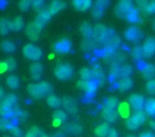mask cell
<instances>
[{"label":"cell","instance_id":"1","mask_svg":"<svg viewBox=\"0 0 155 137\" xmlns=\"http://www.w3.org/2000/svg\"><path fill=\"white\" fill-rule=\"evenodd\" d=\"M54 75L61 81H68L73 75V68L70 64L61 63L54 68Z\"/></svg>","mask_w":155,"mask_h":137},{"label":"cell","instance_id":"2","mask_svg":"<svg viewBox=\"0 0 155 137\" xmlns=\"http://www.w3.org/2000/svg\"><path fill=\"white\" fill-rule=\"evenodd\" d=\"M146 121V113L143 111L141 112H135L132 116L127 118L125 120V125L129 130L135 131L139 128L143 122Z\"/></svg>","mask_w":155,"mask_h":137},{"label":"cell","instance_id":"3","mask_svg":"<svg viewBox=\"0 0 155 137\" xmlns=\"http://www.w3.org/2000/svg\"><path fill=\"white\" fill-rule=\"evenodd\" d=\"M22 53H24L25 58H27L30 61H34V62H37L43 58L41 49L33 44H27L22 49Z\"/></svg>","mask_w":155,"mask_h":137},{"label":"cell","instance_id":"4","mask_svg":"<svg viewBox=\"0 0 155 137\" xmlns=\"http://www.w3.org/2000/svg\"><path fill=\"white\" fill-rule=\"evenodd\" d=\"M41 30H43V27L41 25H38L36 22H33L28 24V26L26 27V34L28 36L29 39L35 42L39 38V35L41 33Z\"/></svg>","mask_w":155,"mask_h":137},{"label":"cell","instance_id":"5","mask_svg":"<svg viewBox=\"0 0 155 137\" xmlns=\"http://www.w3.org/2000/svg\"><path fill=\"white\" fill-rule=\"evenodd\" d=\"M134 8L132 1L129 0H122L117 5L116 9H115V13L117 16L121 18H127V16L129 15V13L131 12V10Z\"/></svg>","mask_w":155,"mask_h":137},{"label":"cell","instance_id":"6","mask_svg":"<svg viewBox=\"0 0 155 137\" xmlns=\"http://www.w3.org/2000/svg\"><path fill=\"white\" fill-rule=\"evenodd\" d=\"M98 85H99V84H98L96 81H94V80H91V81H84V80H80V81H78V83H77L78 88L81 89V90H83V92H85L88 96L94 95V92L97 90Z\"/></svg>","mask_w":155,"mask_h":137},{"label":"cell","instance_id":"7","mask_svg":"<svg viewBox=\"0 0 155 137\" xmlns=\"http://www.w3.org/2000/svg\"><path fill=\"white\" fill-rule=\"evenodd\" d=\"M144 102H146L144 98L138 94L131 95L129 98V105H131V107L135 112H141L144 107Z\"/></svg>","mask_w":155,"mask_h":137},{"label":"cell","instance_id":"8","mask_svg":"<svg viewBox=\"0 0 155 137\" xmlns=\"http://www.w3.org/2000/svg\"><path fill=\"white\" fill-rule=\"evenodd\" d=\"M53 50L56 53L65 54L71 50V42L68 38H62L53 45Z\"/></svg>","mask_w":155,"mask_h":137},{"label":"cell","instance_id":"9","mask_svg":"<svg viewBox=\"0 0 155 137\" xmlns=\"http://www.w3.org/2000/svg\"><path fill=\"white\" fill-rule=\"evenodd\" d=\"M142 52L144 58H152L155 54V38L149 37L142 45Z\"/></svg>","mask_w":155,"mask_h":137},{"label":"cell","instance_id":"10","mask_svg":"<svg viewBox=\"0 0 155 137\" xmlns=\"http://www.w3.org/2000/svg\"><path fill=\"white\" fill-rule=\"evenodd\" d=\"M62 105L64 107L65 112L71 114V115H74L78 112L77 101L73 98H71V97H64L62 99Z\"/></svg>","mask_w":155,"mask_h":137},{"label":"cell","instance_id":"11","mask_svg":"<svg viewBox=\"0 0 155 137\" xmlns=\"http://www.w3.org/2000/svg\"><path fill=\"white\" fill-rule=\"evenodd\" d=\"M124 36L127 41L132 42V43H138V42L141 39L142 37V33L136 27H130L127 31L124 32Z\"/></svg>","mask_w":155,"mask_h":137},{"label":"cell","instance_id":"12","mask_svg":"<svg viewBox=\"0 0 155 137\" xmlns=\"http://www.w3.org/2000/svg\"><path fill=\"white\" fill-rule=\"evenodd\" d=\"M110 2L108 1H97L95 2V5H93V10H91V14L96 19H99L103 16L104 14V10L105 8L108 7Z\"/></svg>","mask_w":155,"mask_h":137},{"label":"cell","instance_id":"13","mask_svg":"<svg viewBox=\"0 0 155 137\" xmlns=\"http://www.w3.org/2000/svg\"><path fill=\"white\" fill-rule=\"evenodd\" d=\"M43 73H44V66L39 62L33 63L30 66V75L33 80H35V81L41 80V77H43Z\"/></svg>","mask_w":155,"mask_h":137},{"label":"cell","instance_id":"14","mask_svg":"<svg viewBox=\"0 0 155 137\" xmlns=\"http://www.w3.org/2000/svg\"><path fill=\"white\" fill-rule=\"evenodd\" d=\"M63 130H64V132L68 133V134H72V135H78L83 132L82 125H81L80 123H77V122L66 123L63 126Z\"/></svg>","mask_w":155,"mask_h":137},{"label":"cell","instance_id":"15","mask_svg":"<svg viewBox=\"0 0 155 137\" xmlns=\"http://www.w3.org/2000/svg\"><path fill=\"white\" fill-rule=\"evenodd\" d=\"M102 118L106 121V123H113V122L117 121L118 119V112L116 109H102Z\"/></svg>","mask_w":155,"mask_h":137},{"label":"cell","instance_id":"16","mask_svg":"<svg viewBox=\"0 0 155 137\" xmlns=\"http://www.w3.org/2000/svg\"><path fill=\"white\" fill-rule=\"evenodd\" d=\"M51 17H52V15L50 14L49 10H48V9H43L41 11H39L38 13H37V16H36V19H35V22H36L38 25H41V26L44 28V26H45V25L49 22Z\"/></svg>","mask_w":155,"mask_h":137},{"label":"cell","instance_id":"17","mask_svg":"<svg viewBox=\"0 0 155 137\" xmlns=\"http://www.w3.org/2000/svg\"><path fill=\"white\" fill-rule=\"evenodd\" d=\"M91 73H93V80L96 81L98 84L103 83L104 81V72L102 70L101 66L99 64L93 65V68H91Z\"/></svg>","mask_w":155,"mask_h":137},{"label":"cell","instance_id":"18","mask_svg":"<svg viewBox=\"0 0 155 137\" xmlns=\"http://www.w3.org/2000/svg\"><path fill=\"white\" fill-rule=\"evenodd\" d=\"M72 5L79 12H85L93 7V2L91 0H74L72 1Z\"/></svg>","mask_w":155,"mask_h":137},{"label":"cell","instance_id":"19","mask_svg":"<svg viewBox=\"0 0 155 137\" xmlns=\"http://www.w3.org/2000/svg\"><path fill=\"white\" fill-rule=\"evenodd\" d=\"M140 69H141V73H142V75H143L144 79H147V80L149 79V81L154 79L155 66L153 64H143Z\"/></svg>","mask_w":155,"mask_h":137},{"label":"cell","instance_id":"20","mask_svg":"<svg viewBox=\"0 0 155 137\" xmlns=\"http://www.w3.org/2000/svg\"><path fill=\"white\" fill-rule=\"evenodd\" d=\"M52 118H53L54 125H60L61 123H64L67 120V114L63 109H56L52 115Z\"/></svg>","mask_w":155,"mask_h":137},{"label":"cell","instance_id":"21","mask_svg":"<svg viewBox=\"0 0 155 137\" xmlns=\"http://www.w3.org/2000/svg\"><path fill=\"white\" fill-rule=\"evenodd\" d=\"M80 32L85 39L93 38V36H94V28L91 26V24H88V22H83V24H81Z\"/></svg>","mask_w":155,"mask_h":137},{"label":"cell","instance_id":"22","mask_svg":"<svg viewBox=\"0 0 155 137\" xmlns=\"http://www.w3.org/2000/svg\"><path fill=\"white\" fill-rule=\"evenodd\" d=\"M65 8H66V3H65V2H63V1H58V0H54V1H52V2H51V5H49L48 10H49L50 14L53 16V15H55L56 13H58V12L62 11V10H64Z\"/></svg>","mask_w":155,"mask_h":137},{"label":"cell","instance_id":"23","mask_svg":"<svg viewBox=\"0 0 155 137\" xmlns=\"http://www.w3.org/2000/svg\"><path fill=\"white\" fill-rule=\"evenodd\" d=\"M97 42L94 38H86L83 39V42L81 43V48L84 50L85 52H93L97 47Z\"/></svg>","mask_w":155,"mask_h":137},{"label":"cell","instance_id":"24","mask_svg":"<svg viewBox=\"0 0 155 137\" xmlns=\"http://www.w3.org/2000/svg\"><path fill=\"white\" fill-rule=\"evenodd\" d=\"M117 87L120 92H127L133 87V81L131 78H124L120 79L117 83Z\"/></svg>","mask_w":155,"mask_h":137},{"label":"cell","instance_id":"25","mask_svg":"<svg viewBox=\"0 0 155 137\" xmlns=\"http://www.w3.org/2000/svg\"><path fill=\"white\" fill-rule=\"evenodd\" d=\"M110 128L108 123H101L95 129V134L97 137H107Z\"/></svg>","mask_w":155,"mask_h":137},{"label":"cell","instance_id":"26","mask_svg":"<svg viewBox=\"0 0 155 137\" xmlns=\"http://www.w3.org/2000/svg\"><path fill=\"white\" fill-rule=\"evenodd\" d=\"M28 92L33 99H41L43 98V95H41V90H39V87H38V84H29L28 85Z\"/></svg>","mask_w":155,"mask_h":137},{"label":"cell","instance_id":"27","mask_svg":"<svg viewBox=\"0 0 155 137\" xmlns=\"http://www.w3.org/2000/svg\"><path fill=\"white\" fill-rule=\"evenodd\" d=\"M143 109H144L146 115L154 116L155 115V99L150 98V99H148V100H146Z\"/></svg>","mask_w":155,"mask_h":137},{"label":"cell","instance_id":"28","mask_svg":"<svg viewBox=\"0 0 155 137\" xmlns=\"http://www.w3.org/2000/svg\"><path fill=\"white\" fill-rule=\"evenodd\" d=\"M24 27H25V22L21 16H16L11 22V31H16V32H18V31L22 30Z\"/></svg>","mask_w":155,"mask_h":137},{"label":"cell","instance_id":"29","mask_svg":"<svg viewBox=\"0 0 155 137\" xmlns=\"http://www.w3.org/2000/svg\"><path fill=\"white\" fill-rule=\"evenodd\" d=\"M120 45H121V39L119 38L117 35H115V36H113L112 38L110 39V42L106 44V46L104 48H105V49L113 50V51H117V49L120 47Z\"/></svg>","mask_w":155,"mask_h":137},{"label":"cell","instance_id":"30","mask_svg":"<svg viewBox=\"0 0 155 137\" xmlns=\"http://www.w3.org/2000/svg\"><path fill=\"white\" fill-rule=\"evenodd\" d=\"M11 31V22L8 18H0V34L7 35Z\"/></svg>","mask_w":155,"mask_h":137},{"label":"cell","instance_id":"31","mask_svg":"<svg viewBox=\"0 0 155 137\" xmlns=\"http://www.w3.org/2000/svg\"><path fill=\"white\" fill-rule=\"evenodd\" d=\"M118 106V99L116 97H110L103 102V109H115Z\"/></svg>","mask_w":155,"mask_h":137},{"label":"cell","instance_id":"32","mask_svg":"<svg viewBox=\"0 0 155 137\" xmlns=\"http://www.w3.org/2000/svg\"><path fill=\"white\" fill-rule=\"evenodd\" d=\"M106 29H107V28H106L104 25L97 24L95 27H94V36H93V38L95 39L96 42H97L98 39H99L100 37H101L102 35L105 33Z\"/></svg>","mask_w":155,"mask_h":137},{"label":"cell","instance_id":"33","mask_svg":"<svg viewBox=\"0 0 155 137\" xmlns=\"http://www.w3.org/2000/svg\"><path fill=\"white\" fill-rule=\"evenodd\" d=\"M37 84H38L39 90H41L43 97H45V96L49 97L50 95H51L53 88H52V86L50 85L48 82H39V83H37Z\"/></svg>","mask_w":155,"mask_h":137},{"label":"cell","instance_id":"34","mask_svg":"<svg viewBox=\"0 0 155 137\" xmlns=\"http://www.w3.org/2000/svg\"><path fill=\"white\" fill-rule=\"evenodd\" d=\"M1 49L3 50L7 53H13L16 50V45L15 43H13L12 41H9V39H5L1 43Z\"/></svg>","mask_w":155,"mask_h":137},{"label":"cell","instance_id":"35","mask_svg":"<svg viewBox=\"0 0 155 137\" xmlns=\"http://www.w3.org/2000/svg\"><path fill=\"white\" fill-rule=\"evenodd\" d=\"M5 83H7V85L9 86L10 88L16 89V88H18V86H19V79H18V77H16V75H11L7 78Z\"/></svg>","mask_w":155,"mask_h":137},{"label":"cell","instance_id":"36","mask_svg":"<svg viewBox=\"0 0 155 137\" xmlns=\"http://www.w3.org/2000/svg\"><path fill=\"white\" fill-rule=\"evenodd\" d=\"M47 103L50 107H53V109H58L62 105V100H61L58 97L53 96V95H50L49 97H47Z\"/></svg>","mask_w":155,"mask_h":137},{"label":"cell","instance_id":"37","mask_svg":"<svg viewBox=\"0 0 155 137\" xmlns=\"http://www.w3.org/2000/svg\"><path fill=\"white\" fill-rule=\"evenodd\" d=\"M13 125H16L14 123V120L11 118H2L0 119V130L1 131H5V130H10Z\"/></svg>","mask_w":155,"mask_h":137},{"label":"cell","instance_id":"38","mask_svg":"<svg viewBox=\"0 0 155 137\" xmlns=\"http://www.w3.org/2000/svg\"><path fill=\"white\" fill-rule=\"evenodd\" d=\"M132 56H133V58L136 62H140V61L144 58L143 52H142V47H140V46H135V47L132 49Z\"/></svg>","mask_w":155,"mask_h":137},{"label":"cell","instance_id":"39","mask_svg":"<svg viewBox=\"0 0 155 137\" xmlns=\"http://www.w3.org/2000/svg\"><path fill=\"white\" fill-rule=\"evenodd\" d=\"M133 73V67L131 65H123L120 67V75L119 78L124 79V78H130V75Z\"/></svg>","mask_w":155,"mask_h":137},{"label":"cell","instance_id":"40","mask_svg":"<svg viewBox=\"0 0 155 137\" xmlns=\"http://www.w3.org/2000/svg\"><path fill=\"white\" fill-rule=\"evenodd\" d=\"M125 19H127L130 22H139L140 17H139V14H138V10L136 8H133Z\"/></svg>","mask_w":155,"mask_h":137},{"label":"cell","instance_id":"41","mask_svg":"<svg viewBox=\"0 0 155 137\" xmlns=\"http://www.w3.org/2000/svg\"><path fill=\"white\" fill-rule=\"evenodd\" d=\"M80 77H81V80H84V81H91V80H93L91 69L87 68V67H83V68L80 70Z\"/></svg>","mask_w":155,"mask_h":137},{"label":"cell","instance_id":"42","mask_svg":"<svg viewBox=\"0 0 155 137\" xmlns=\"http://www.w3.org/2000/svg\"><path fill=\"white\" fill-rule=\"evenodd\" d=\"M3 101H5V102L7 103L8 105H10V106L13 107V109H14V107L16 106V104H17L18 99H17V96H16V95L9 94V95H7V96L5 97Z\"/></svg>","mask_w":155,"mask_h":137},{"label":"cell","instance_id":"43","mask_svg":"<svg viewBox=\"0 0 155 137\" xmlns=\"http://www.w3.org/2000/svg\"><path fill=\"white\" fill-rule=\"evenodd\" d=\"M43 131L38 126H32L28 132L26 133L25 137H41L43 135Z\"/></svg>","mask_w":155,"mask_h":137},{"label":"cell","instance_id":"44","mask_svg":"<svg viewBox=\"0 0 155 137\" xmlns=\"http://www.w3.org/2000/svg\"><path fill=\"white\" fill-rule=\"evenodd\" d=\"M118 114L119 115H121L122 117H127L129 118L130 117V106H129V104L127 103H125V102H123V103H121L120 105H119V107H118Z\"/></svg>","mask_w":155,"mask_h":137},{"label":"cell","instance_id":"45","mask_svg":"<svg viewBox=\"0 0 155 137\" xmlns=\"http://www.w3.org/2000/svg\"><path fill=\"white\" fill-rule=\"evenodd\" d=\"M5 67H7L8 71H14L17 67V62H16L15 58H8L7 60L5 61Z\"/></svg>","mask_w":155,"mask_h":137},{"label":"cell","instance_id":"46","mask_svg":"<svg viewBox=\"0 0 155 137\" xmlns=\"http://www.w3.org/2000/svg\"><path fill=\"white\" fill-rule=\"evenodd\" d=\"M31 7H32V1L30 0H21L18 3V8L21 12H27Z\"/></svg>","mask_w":155,"mask_h":137},{"label":"cell","instance_id":"47","mask_svg":"<svg viewBox=\"0 0 155 137\" xmlns=\"http://www.w3.org/2000/svg\"><path fill=\"white\" fill-rule=\"evenodd\" d=\"M120 65H116V64H112L110 66V77L117 79L120 75Z\"/></svg>","mask_w":155,"mask_h":137},{"label":"cell","instance_id":"48","mask_svg":"<svg viewBox=\"0 0 155 137\" xmlns=\"http://www.w3.org/2000/svg\"><path fill=\"white\" fill-rule=\"evenodd\" d=\"M146 89L150 95L155 94V79H152V80H150V81L147 82Z\"/></svg>","mask_w":155,"mask_h":137},{"label":"cell","instance_id":"49","mask_svg":"<svg viewBox=\"0 0 155 137\" xmlns=\"http://www.w3.org/2000/svg\"><path fill=\"white\" fill-rule=\"evenodd\" d=\"M143 11L148 14L155 13V1H147V5L144 7Z\"/></svg>","mask_w":155,"mask_h":137},{"label":"cell","instance_id":"50","mask_svg":"<svg viewBox=\"0 0 155 137\" xmlns=\"http://www.w3.org/2000/svg\"><path fill=\"white\" fill-rule=\"evenodd\" d=\"M10 132L13 135V137H24V133L22 131L18 128L17 125H13L11 129H10Z\"/></svg>","mask_w":155,"mask_h":137},{"label":"cell","instance_id":"51","mask_svg":"<svg viewBox=\"0 0 155 137\" xmlns=\"http://www.w3.org/2000/svg\"><path fill=\"white\" fill-rule=\"evenodd\" d=\"M43 7H44V1L43 0H34L32 1V8L36 11H41L43 10Z\"/></svg>","mask_w":155,"mask_h":137},{"label":"cell","instance_id":"52","mask_svg":"<svg viewBox=\"0 0 155 137\" xmlns=\"http://www.w3.org/2000/svg\"><path fill=\"white\" fill-rule=\"evenodd\" d=\"M107 137H119V135H118V133H117V131L115 130V129H110V132H108Z\"/></svg>","mask_w":155,"mask_h":137},{"label":"cell","instance_id":"53","mask_svg":"<svg viewBox=\"0 0 155 137\" xmlns=\"http://www.w3.org/2000/svg\"><path fill=\"white\" fill-rule=\"evenodd\" d=\"M139 137H155V134L152 132H143L139 135Z\"/></svg>","mask_w":155,"mask_h":137},{"label":"cell","instance_id":"54","mask_svg":"<svg viewBox=\"0 0 155 137\" xmlns=\"http://www.w3.org/2000/svg\"><path fill=\"white\" fill-rule=\"evenodd\" d=\"M5 89H3L1 86H0V102L5 99Z\"/></svg>","mask_w":155,"mask_h":137},{"label":"cell","instance_id":"55","mask_svg":"<svg viewBox=\"0 0 155 137\" xmlns=\"http://www.w3.org/2000/svg\"><path fill=\"white\" fill-rule=\"evenodd\" d=\"M5 71H7V67H5V62H2L0 63V72H5Z\"/></svg>","mask_w":155,"mask_h":137},{"label":"cell","instance_id":"56","mask_svg":"<svg viewBox=\"0 0 155 137\" xmlns=\"http://www.w3.org/2000/svg\"><path fill=\"white\" fill-rule=\"evenodd\" d=\"M51 137H66V136H65L64 133H62V132H58V133H54V134L52 135Z\"/></svg>","mask_w":155,"mask_h":137},{"label":"cell","instance_id":"57","mask_svg":"<svg viewBox=\"0 0 155 137\" xmlns=\"http://www.w3.org/2000/svg\"><path fill=\"white\" fill-rule=\"evenodd\" d=\"M150 126L152 128V130L155 131V121L153 120V121H150Z\"/></svg>","mask_w":155,"mask_h":137},{"label":"cell","instance_id":"58","mask_svg":"<svg viewBox=\"0 0 155 137\" xmlns=\"http://www.w3.org/2000/svg\"><path fill=\"white\" fill-rule=\"evenodd\" d=\"M41 137H50V136L48 134H46V133H43V135H41Z\"/></svg>","mask_w":155,"mask_h":137},{"label":"cell","instance_id":"59","mask_svg":"<svg viewBox=\"0 0 155 137\" xmlns=\"http://www.w3.org/2000/svg\"><path fill=\"white\" fill-rule=\"evenodd\" d=\"M153 27H154V29H155V19H154V22H153Z\"/></svg>","mask_w":155,"mask_h":137},{"label":"cell","instance_id":"60","mask_svg":"<svg viewBox=\"0 0 155 137\" xmlns=\"http://www.w3.org/2000/svg\"><path fill=\"white\" fill-rule=\"evenodd\" d=\"M127 137H136V136H134V135H129V136H127Z\"/></svg>","mask_w":155,"mask_h":137},{"label":"cell","instance_id":"61","mask_svg":"<svg viewBox=\"0 0 155 137\" xmlns=\"http://www.w3.org/2000/svg\"><path fill=\"white\" fill-rule=\"evenodd\" d=\"M5 137H11V136H5Z\"/></svg>","mask_w":155,"mask_h":137}]
</instances>
